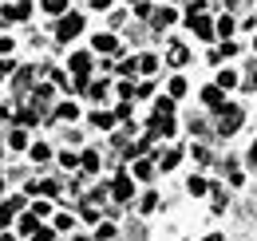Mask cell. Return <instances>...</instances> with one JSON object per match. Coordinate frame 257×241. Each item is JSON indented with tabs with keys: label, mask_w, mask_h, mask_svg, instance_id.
Masks as SVG:
<instances>
[{
	"label": "cell",
	"mask_w": 257,
	"mask_h": 241,
	"mask_svg": "<svg viewBox=\"0 0 257 241\" xmlns=\"http://www.w3.org/2000/svg\"><path fill=\"white\" fill-rule=\"evenodd\" d=\"M210 115H214V139H229V135H237L241 123H245L241 103H229V99H225L218 111H210Z\"/></svg>",
	"instance_id": "6da1fadb"
},
{
	"label": "cell",
	"mask_w": 257,
	"mask_h": 241,
	"mask_svg": "<svg viewBox=\"0 0 257 241\" xmlns=\"http://www.w3.org/2000/svg\"><path fill=\"white\" fill-rule=\"evenodd\" d=\"M67 71L75 75V87L87 91V83H91V71H95V60H91V52H71V56H67Z\"/></svg>",
	"instance_id": "7a4b0ae2"
},
{
	"label": "cell",
	"mask_w": 257,
	"mask_h": 241,
	"mask_svg": "<svg viewBox=\"0 0 257 241\" xmlns=\"http://www.w3.org/2000/svg\"><path fill=\"white\" fill-rule=\"evenodd\" d=\"M83 24H87V20H83V12H64V16L56 20V40H60V44L75 40V36L83 32Z\"/></svg>",
	"instance_id": "3957f363"
},
{
	"label": "cell",
	"mask_w": 257,
	"mask_h": 241,
	"mask_svg": "<svg viewBox=\"0 0 257 241\" xmlns=\"http://www.w3.org/2000/svg\"><path fill=\"white\" fill-rule=\"evenodd\" d=\"M111 198L123 202V206H131V198H135V178H131V170H115V178H111Z\"/></svg>",
	"instance_id": "277c9868"
},
{
	"label": "cell",
	"mask_w": 257,
	"mask_h": 241,
	"mask_svg": "<svg viewBox=\"0 0 257 241\" xmlns=\"http://www.w3.org/2000/svg\"><path fill=\"white\" fill-rule=\"evenodd\" d=\"M186 24H190V32L198 36V40H202V44H214V40H218V28H214V20H210L206 12H198V16H190Z\"/></svg>",
	"instance_id": "5b68a950"
},
{
	"label": "cell",
	"mask_w": 257,
	"mask_h": 241,
	"mask_svg": "<svg viewBox=\"0 0 257 241\" xmlns=\"http://www.w3.org/2000/svg\"><path fill=\"white\" fill-rule=\"evenodd\" d=\"M182 158H186V147H178V143H174V147H166V151H159V154H155V162H159V170H162V174H170V170H174V166H178Z\"/></svg>",
	"instance_id": "8992f818"
},
{
	"label": "cell",
	"mask_w": 257,
	"mask_h": 241,
	"mask_svg": "<svg viewBox=\"0 0 257 241\" xmlns=\"http://www.w3.org/2000/svg\"><path fill=\"white\" fill-rule=\"evenodd\" d=\"M32 8H36L32 0H16V4H8L0 16H4V20H12V24H24V20H32Z\"/></svg>",
	"instance_id": "52a82bcc"
},
{
	"label": "cell",
	"mask_w": 257,
	"mask_h": 241,
	"mask_svg": "<svg viewBox=\"0 0 257 241\" xmlns=\"http://www.w3.org/2000/svg\"><path fill=\"white\" fill-rule=\"evenodd\" d=\"M155 174H159V162H155V158H135V162H131V178L155 182Z\"/></svg>",
	"instance_id": "ba28073f"
},
{
	"label": "cell",
	"mask_w": 257,
	"mask_h": 241,
	"mask_svg": "<svg viewBox=\"0 0 257 241\" xmlns=\"http://www.w3.org/2000/svg\"><path fill=\"white\" fill-rule=\"evenodd\" d=\"M91 52H99V56L119 52V36H115V32H95V36H91Z\"/></svg>",
	"instance_id": "9c48e42d"
},
{
	"label": "cell",
	"mask_w": 257,
	"mask_h": 241,
	"mask_svg": "<svg viewBox=\"0 0 257 241\" xmlns=\"http://www.w3.org/2000/svg\"><path fill=\"white\" fill-rule=\"evenodd\" d=\"M198 99H202V107H206V111H218V107L225 103V91L218 87V83H206V87L198 91Z\"/></svg>",
	"instance_id": "30bf717a"
},
{
	"label": "cell",
	"mask_w": 257,
	"mask_h": 241,
	"mask_svg": "<svg viewBox=\"0 0 257 241\" xmlns=\"http://www.w3.org/2000/svg\"><path fill=\"white\" fill-rule=\"evenodd\" d=\"M166 63H170V67H186V63H190V48H186L182 40H170V48H166Z\"/></svg>",
	"instance_id": "8fae6325"
},
{
	"label": "cell",
	"mask_w": 257,
	"mask_h": 241,
	"mask_svg": "<svg viewBox=\"0 0 257 241\" xmlns=\"http://www.w3.org/2000/svg\"><path fill=\"white\" fill-rule=\"evenodd\" d=\"M91 127H95V131H115V127H119V115H115V111H91Z\"/></svg>",
	"instance_id": "7c38bea8"
},
{
	"label": "cell",
	"mask_w": 257,
	"mask_h": 241,
	"mask_svg": "<svg viewBox=\"0 0 257 241\" xmlns=\"http://www.w3.org/2000/svg\"><path fill=\"white\" fill-rule=\"evenodd\" d=\"M8 147H12V151H28V147H32L28 127H12V131H8Z\"/></svg>",
	"instance_id": "4fadbf2b"
},
{
	"label": "cell",
	"mask_w": 257,
	"mask_h": 241,
	"mask_svg": "<svg viewBox=\"0 0 257 241\" xmlns=\"http://www.w3.org/2000/svg\"><path fill=\"white\" fill-rule=\"evenodd\" d=\"M174 20H178V12H174V8H155V12H151V24H155V28H170V24H174Z\"/></svg>",
	"instance_id": "5bb4252c"
},
{
	"label": "cell",
	"mask_w": 257,
	"mask_h": 241,
	"mask_svg": "<svg viewBox=\"0 0 257 241\" xmlns=\"http://www.w3.org/2000/svg\"><path fill=\"white\" fill-rule=\"evenodd\" d=\"M214 83H218V87H222V91H233V87H237V83H241V75H237L233 67H222V71L214 75Z\"/></svg>",
	"instance_id": "9a60e30c"
},
{
	"label": "cell",
	"mask_w": 257,
	"mask_h": 241,
	"mask_svg": "<svg viewBox=\"0 0 257 241\" xmlns=\"http://www.w3.org/2000/svg\"><path fill=\"white\" fill-rule=\"evenodd\" d=\"M214 28H218V40H229V36H233V32H237V20H233V16H229V12H222V16H218V20H214Z\"/></svg>",
	"instance_id": "2e32d148"
},
{
	"label": "cell",
	"mask_w": 257,
	"mask_h": 241,
	"mask_svg": "<svg viewBox=\"0 0 257 241\" xmlns=\"http://www.w3.org/2000/svg\"><path fill=\"white\" fill-rule=\"evenodd\" d=\"M36 225H40V217H36L32 210L16 217V233H24V237H32V233H36Z\"/></svg>",
	"instance_id": "e0dca14e"
},
{
	"label": "cell",
	"mask_w": 257,
	"mask_h": 241,
	"mask_svg": "<svg viewBox=\"0 0 257 241\" xmlns=\"http://www.w3.org/2000/svg\"><path fill=\"white\" fill-rule=\"evenodd\" d=\"M79 170H87V174H99V151H95V147H87V151L79 154Z\"/></svg>",
	"instance_id": "ac0fdd59"
},
{
	"label": "cell",
	"mask_w": 257,
	"mask_h": 241,
	"mask_svg": "<svg viewBox=\"0 0 257 241\" xmlns=\"http://www.w3.org/2000/svg\"><path fill=\"white\" fill-rule=\"evenodd\" d=\"M40 8H44L48 16H56V20H60L64 12H71V0H40Z\"/></svg>",
	"instance_id": "d6986e66"
},
{
	"label": "cell",
	"mask_w": 257,
	"mask_h": 241,
	"mask_svg": "<svg viewBox=\"0 0 257 241\" xmlns=\"http://www.w3.org/2000/svg\"><path fill=\"white\" fill-rule=\"evenodd\" d=\"M159 67H162V60L155 56V52H147V56H139V71H143V75H159Z\"/></svg>",
	"instance_id": "ffe728a7"
},
{
	"label": "cell",
	"mask_w": 257,
	"mask_h": 241,
	"mask_svg": "<svg viewBox=\"0 0 257 241\" xmlns=\"http://www.w3.org/2000/svg\"><path fill=\"white\" fill-rule=\"evenodd\" d=\"M186 190H190L194 198H206V194H210V182L202 178V174H190V178H186Z\"/></svg>",
	"instance_id": "44dd1931"
},
{
	"label": "cell",
	"mask_w": 257,
	"mask_h": 241,
	"mask_svg": "<svg viewBox=\"0 0 257 241\" xmlns=\"http://www.w3.org/2000/svg\"><path fill=\"white\" fill-rule=\"evenodd\" d=\"M186 87H190V83H186V75H170L166 95H170V99H182V95H186Z\"/></svg>",
	"instance_id": "7402d4cb"
},
{
	"label": "cell",
	"mask_w": 257,
	"mask_h": 241,
	"mask_svg": "<svg viewBox=\"0 0 257 241\" xmlns=\"http://www.w3.org/2000/svg\"><path fill=\"white\" fill-rule=\"evenodd\" d=\"M32 75H40L36 67H16V91H32Z\"/></svg>",
	"instance_id": "603a6c76"
},
{
	"label": "cell",
	"mask_w": 257,
	"mask_h": 241,
	"mask_svg": "<svg viewBox=\"0 0 257 241\" xmlns=\"http://www.w3.org/2000/svg\"><path fill=\"white\" fill-rule=\"evenodd\" d=\"M135 71H139V56H127V60L115 67V75H119V79H135Z\"/></svg>",
	"instance_id": "cb8c5ba5"
},
{
	"label": "cell",
	"mask_w": 257,
	"mask_h": 241,
	"mask_svg": "<svg viewBox=\"0 0 257 241\" xmlns=\"http://www.w3.org/2000/svg\"><path fill=\"white\" fill-rule=\"evenodd\" d=\"M174 107H178V99H170V95H155V115H174Z\"/></svg>",
	"instance_id": "d4e9b609"
},
{
	"label": "cell",
	"mask_w": 257,
	"mask_h": 241,
	"mask_svg": "<svg viewBox=\"0 0 257 241\" xmlns=\"http://www.w3.org/2000/svg\"><path fill=\"white\" fill-rule=\"evenodd\" d=\"M52 119H67V123H75V119H79V107H75V103H60Z\"/></svg>",
	"instance_id": "484cf974"
},
{
	"label": "cell",
	"mask_w": 257,
	"mask_h": 241,
	"mask_svg": "<svg viewBox=\"0 0 257 241\" xmlns=\"http://www.w3.org/2000/svg\"><path fill=\"white\" fill-rule=\"evenodd\" d=\"M28 154H32V162H48V158H52V147H48V143H32Z\"/></svg>",
	"instance_id": "4316f807"
},
{
	"label": "cell",
	"mask_w": 257,
	"mask_h": 241,
	"mask_svg": "<svg viewBox=\"0 0 257 241\" xmlns=\"http://www.w3.org/2000/svg\"><path fill=\"white\" fill-rule=\"evenodd\" d=\"M115 237V221H95V241H111Z\"/></svg>",
	"instance_id": "83f0119b"
},
{
	"label": "cell",
	"mask_w": 257,
	"mask_h": 241,
	"mask_svg": "<svg viewBox=\"0 0 257 241\" xmlns=\"http://www.w3.org/2000/svg\"><path fill=\"white\" fill-rule=\"evenodd\" d=\"M159 210V194H143L139 198V213H155Z\"/></svg>",
	"instance_id": "f1b7e54d"
},
{
	"label": "cell",
	"mask_w": 257,
	"mask_h": 241,
	"mask_svg": "<svg viewBox=\"0 0 257 241\" xmlns=\"http://www.w3.org/2000/svg\"><path fill=\"white\" fill-rule=\"evenodd\" d=\"M218 52H222V60H233V56L241 52V44H233V40H218Z\"/></svg>",
	"instance_id": "f546056e"
},
{
	"label": "cell",
	"mask_w": 257,
	"mask_h": 241,
	"mask_svg": "<svg viewBox=\"0 0 257 241\" xmlns=\"http://www.w3.org/2000/svg\"><path fill=\"white\" fill-rule=\"evenodd\" d=\"M56 229H60V233H71V229H75V217H71V213H56Z\"/></svg>",
	"instance_id": "4dcf8cb0"
},
{
	"label": "cell",
	"mask_w": 257,
	"mask_h": 241,
	"mask_svg": "<svg viewBox=\"0 0 257 241\" xmlns=\"http://www.w3.org/2000/svg\"><path fill=\"white\" fill-rule=\"evenodd\" d=\"M60 166H64L67 174H71V170H79V154H71V151H64V154H60Z\"/></svg>",
	"instance_id": "1f68e13d"
},
{
	"label": "cell",
	"mask_w": 257,
	"mask_h": 241,
	"mask_svg": "<svg viewBox=\"0 0 257 241\" xmlns=\"http://www.w3.org/2000/svg\"><path fill=\"white\" fill-rule=\"evenodd\" d=\"M190 158L198 162V166H206V162H210V151H206L202 143H194V147H190Z\"/></svg>",
	"instance_id": "d6a6232c"
},
{
	"label": "cell",
	"mask_w": 257,
	"mask_h": 241,
	"mask_svg": "<svg viewBox=\"0 0 257 241\" xmlns=\"http://www.w3.org/2000/svg\"><path fill=\"white\" fill-rule=\"evenodd\" d=\"M32 123H40V107H24L20 111V127H32Z\"/></svg>",
	"instance_id": "836d02e7"
},
{
	"label": "cell",
	"mask_w": 257,
	"mask_h": 241,
	"mask_svg": "<svg viewBox=\"0 0 257 241\" xmlns=\"http://www.w3.org/2000/svg\"><path fill=\"white\" fill-rule=\"evenodd\" d=\"M87 95H91V99H107V79H99V83H87Z\"/></svg>",
	"instance_id": "e575fe53"
},
{
	"label": "cell",
	"mask_w": 257,
	"mask_h": 241,
	"mask_svg": "<svg viewBox=\"0 0 257 241\" xmlns=\"http://www.w3.org/2000/svg\"><path fill=\"white\" fill-rule=\"evenodd\" d=\"M151 12H155L151 0H139V4H135V16H139V20H151Z\"/></svg>",
	"instance_id": "d590c367"
},
{
	"label": "cell",
	"mask_w": 257,
	"mask_h": 241,
	"mask_svg": "<svg viewBox=\"0 0 257 241\" xmlns=\"http://www.w3.org/2000/svg\"><path fill=\"white\" fill-rule=\"evenodd\" d=\"M119 99H135V79H119Z\"/></svg>",
	"instance_id": "8d00e7d4"
},
{
	"label": "cell",
	"mask_w": 257,
	"mask_h": 241,
	"mask_svg": "<svg viewBox=\"0 0 257 241\" xmlns=\"http://www.w3.org/2000/svg\"><path fill=\"white\" fill-rule=\"evenodd\" d=\"M32 213H36V217H52V206L40 198V202H32Z\"/></svg>",
	"instance_id": "74e56055"
},
{
	"label": "cell",
	"mask_w": 257,
	"mask_h": 241,
	"mask_svg": "<svg viewBox=\"0 0 257 241\" xmlns=\"http://www.w3.org/2000/svg\"><path fill=\"white\" fill-rule=\"evenodd\" d=\"M135 95H139V99H151V95H155V83H139Z\"/></svg>",
	"instance_id": "f35d334b"
},
{
	"label": "cell",
	"mask_w": 257,
	"mask_h": 241,
	"mask_svg": "<svg viewBox=\"0 0 257 241\" xmlns=\"http://www.w3.org/2000/svg\"><path fill=\"white\" fill-rule=\"evenodd\" d=\"M12 48H16V40H8V36H0V56H8Z\"/></svg>",
	"instance_id": "ab89813d"
},
{
	"label": "cell",
	"mask_w": 257,
	"mask_h": 241,
	"mask_svg": "<svg viewBox=\"0 0 257 241\" xmlns=\"http://www.w3.org/2000/svg\"><path fill=\"white\" fill-rule=\"evenodd\" d=\"M245 162H249V166H253V170H257V139H253V147L245 151Z\"/></svg>",
	"instance_id": "60d3db41"
},
{
	"label": "cell",
	"mask_w": 257,
	"mask_h": 241,
	"mask_svg": "<svg viewBox=\"0 0 257 241\" xmlns=\"http://www.w3.org/2000/svg\"><path fill=\"white\" fill-rule=\"evenodd\" d=\"M91 8L95 12H111V0H91Z\"/></svg>",
	"instance_id": "b9f144b4"
},
{
	"label": "cell",
	"mask_w": 257,
	"mask_h": 241,
	"mask_svg": "<svg viewBox=\"0 0 257 241\" xmlns=\"http://www.w3.org/2000/svg\"><path fill=\"white\" fill-rule=\"evenodd\" d=\"M202 241H225V233H222V229H214V233H206Z\"/></svg>",
	"instance_id": "7bdbcfd3"
},
{
	"label": "cell",
	"mask_w": 257,
	"mask_h": 241,
	"mask_svg": "<svg viewBox=\"0 0 257 241\" xmlns=\"http://www.w3.org/2000/svg\"><path fill=\"white\" fill-rule=\"evenodd\" d=\"M222 8L229 12V8H237V0H222Z\"/></svg>",
	"instance_id": "ee69618b"
},
{
	"label": "cell",
	"mask_w": 257,
	"mask_h": 241,
	"mask_svg": "<svg viewBox=\"0 0 257 241\" xmlns=\"http://www.w3.org/2000/svg\"><path fill=\"white\" fill-rule=\"evenodd\" d=\"M0 241H16V237H12V233H8V229H4V233H0Z\"/></svg>",
	"instance_id": "f6af8a7d"
},
{
	"label": "cell",
	"mask_w": 257,
	"mask_h": 241,
	"mask_svg": "<svg viewBox=\"0 0 257 241\" xmlns=\"http://www.w3.org/2000/svg\"><path fill=\"white\" fill-rule=\"evenodd\" d=\"M67 241H87V237H83V233H71V237H67Z\"/></svg>",
	"instance_id": "bcb514c9"
},
{
	"label": "cell",
	"mask_w": 257,
	"mask_h": 241,
	"mask_svg": "<svg viewBox=\"0 0 257 241\" xmlns=\"http://www.w3.org/2000/svg\"><path fill=\"white\" fill-rule=\"evenodd\" d=\"M249 48H253V56H257V36H253V40H249Z\"/></svg>",
	"instance_id": "7dc6e473"
},
{
	"label": "cell",
	"mask_w": 257,
	"mask_h": 241,
	"mask_svg": "<svg viewBox=\"0 0 257 241\" xmlns=\"http://www.w3.org/2000/svg\"><path fill=\"white\" fill-rule=\"evenodd\" d=\"M0 194H4V174H0Z\"/></svg>",
	"instance_id": "c3c4849f"
},
{
	"label": "cell",
	"mask_w": 257,
	"mask_h": 241,
	"mask_svg": "<svg viewBox=\"0 0 257 241\" xmlns=\"http://www.w3.org/2000/svg\"><path fill=\"white\" fill-rule=\"evenodd\" d=\"M0 83H4V71H0Z\"/></svg>",
	"instance_id": "681fc988"
},
{
	"label": "cell",
	"mask_w": 257,
	"mask_h": 241,
	"mask_svg": "<svg viewBox=\"0 0 257 241\" xmlns=\"http://www.w3.org/2000/svg\"><path fill=\"white\" fill-rule=\"evenodd\" d=\"M127 4H139V0H127Z\"/></svg>",
	"instance_id": "f907efd6"
},
{
	"label": "cell",
	"mask_w": 257,
	"mask_h": 241,
	"mask_svg": "<svg viewBox=\"0 0 257 241\" xmlns=\"http://www.w3.org/2000/svg\"><path fill=\"white\" fill-rule=\"evenodd\" d=\"M253 75H257V63H253Z\"/></svg>",
	"instance_id": "816d5d0a"
},
{
	"label": "cell",
	"mask_w": 257,
	"mask_h": 241,
	"mask_svg": "<svg viewBox=\"0 0 257 241\" xmlns=\"http://www.w3.org/2000/svg\"><path fill=\"white\" fill-rule=\"evenodd\" d=\"M253 16H257V8H253Z\"/></svg>",
	"instance_id": "f5cc1de1"
}]
</instances>
